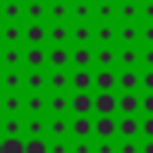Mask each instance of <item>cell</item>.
<instances>
[{
	"label": "cell",
	"instance_id": "29",
	"mask_svg": "<svg viewBox=\"0 0 153 153\" xmlns=\"http://www.w3.org/2000/svg\"><path fill=\"white\" fill-rule=\"evenodd\" d=\"M48 134L53 139H67L69 136V120H67V115H48Z\"/></svg>",
	"mask_w": 153,
	"mask_h": 153
},
{
	"label": "cell",
	"instance_id": "16",
	"mask_svg": "<svg viewBox=\"0 0 153 153\" xmlns=\"http://www.w3.org/2000/svg\"><path fill=\"white\" fill-rule=\"evenodd\" d=\"M22 53L24 45H0V69H19Z\"/></svg>",
	"mask_w": 153,
	"mask_h": 153
},
{
	"label": "cell",
	"instance_id": "44",
	"mask_svg": "<svg viewBox=\"0 0 153 153\" xmlns=\"http://www.w3.org/2000/svg\"><path fill=\"white\" fill-rule=\"evenodd\" d=\"M139 110L143 115H153V91H143V96H139Z\"/></svg>",
	"mask_w": 153,
	"mask_h": 153
},
{
	"label": "cell",
	"instance_id": "6",
	"mask_svg": "<svg viewBox=\"0 0 153 153\" xmlns=\"http://www.w3.org/2000/svg\"><path fill=\"white\" fill-rule=\"evenodd\" d=\"M22 67L24 69H45V45H24L22 53Z\"/></svg>",
	"mask_w": 153,
	"mask_h": 153
},
{
	"label": "cell",
	"instance_id": "19",
	"mask_svg": "<svg viewBox=\"0 0 153 153\" xmlns=\"http://www.w3.org/2000/svg\"><path fill=\"white\" fill-rule=\"evenodd\" d=\"M117 69H139V45H117Z\"/></svg>",
	"mask_w": 153,
	"mask_h": 153
},
{
	"label": "cell",
	"instance_id": "26",
	"mask_svg": "<svg viewBox=\"0 0 153 153\" xmlns=\"http://www.w3.org/2000/svg\"><path fill=\"white\" fill-rule=\"evenodd\" d=\"M45 98H48V91L45 93H26L22 112H26V115H45V110H48Z\"/></svg>",
	"mask_w": 153,
	"mask_h": 153
},
{
	"label": "cell",
	"instance_id": "43",
	"mask_svg": "<svg viewBox=\"0 0 153 153\" xmlns=\"http://www.w3.org/2000/svg\"><path fill=\"white\" fill-rule=\"evenodd\" d=\"M139 88L153 91V69H139Z\"/></svg>",
	"mask_w": 153,
	"mask_h": 153
},
{
	"label": "cell",
	"instance_id": "36",
	"mask_svg": "<svg viewBox=\"0 0 153 153\" xmlns=\"http://www.w3.org/2000/svg\"><path fill=\"white\" fill-rule=\"evenodd\" d=\"M117 134L122 139H134L139 134V117L136 115H122L117 120Z\"/></svg>",
	"mask_w": 153,
	"mask_h": 153
},
{
	"label": "cell",
	"instance_id": "38",
	"mask_svg": "<svg viewBox=\"0 0 153 153\" xmlns=\"http://www.w3.org/2000/svg\"><path fill=\"white\" fill-rule=\"evenodd\" d=\"M24 153H48L45 136H29L24 141Z\"/></svg>",
	"mask_w": 153,
	"mask_h": 153
},
{
	"label": "cell",
	"instance_id": "2",
	"mask_svg": "<svg viewBox=\"0 0 153 153\" xmlns=\"http://www.w3.org/2000/svg\"><path fill=\"white\" fill-rule=\"evenodd\" d=\"M69 45H93V22H69Z\"/></svg>",
	"mask_w": 153,
	"mask_h": 153
},
{
	"label": "cell",
	"instance_id": "34",
	"mask_svg": "<svg viewBox=\"0 0 153 153\" xmlns=\"http://www.w3.org/2000/svg\"><path fill=\"white\" fill-rule=\"evenodd\" d=\"M120 91H139V69H117V86Z\"/></svg>",
	"mask_w": 153,
	"mask_h": 153
},
{
	"label": "cell",
	"instance_id": "48",
	"mask_svg": "<svg viewBox=\"0 0 153 153\" xmlns=\"http://www.w3.org/2000/svg\"><path fill=\"white\" fill-rule=\"evenodd\" d=\"M117 153H139V143L134 139H124L120 146H117Z\"/></svg>",
	"mask_w": 153,
	"mask_h": 153
},
{
	"label": "cell",
	"instance_id": "39",
	"mask_svg": "<svg viewBox=\"0 0 153 153\" xmlns=\"http://www.w3.org/2000/svg\"><path fill=\"white\" fill-rule=\"evenodd\" d=\"M139 45H153V22H139Z\"/></svg>",
	"mask_w": 153,
	"mask_h": 153
},
{
	"label": "cell",
	"instance_id": "5",
	"mask_svg": "<svg viewBox=\"0 0 153 153\" xmlns=\"http://www.w3.org/2000/svg\"><path fill=\"white\" fill-rule=\"evenodd\" d=\"M45 45H69V22H45Z\"/></svg>",
	"mask_w": 153,
	"mask_h": 153
},
{
	"label": "cell",
	"instance_id": "45",
	"mask_svg": "<svg viewBox=\"0 0 153 153\" xmlns=\"http://www.w3.org/2000/svg\"><path fill=\"white\" fill-rule=\"evenodd\" d=\"M139 134L153 139V115H143V120H139Z\"/></svg>",
	"mask_w": 153,
	"mask_h": 153
},
{
	"label": "cell",
	"instance_id": "47",
	"mask_svg": "<svg viewBox=\"0 0 153 153\" xmlns=\"http://www.w3.org/2000/svg\"><path fill=\"white\" fill-rule=\"evenodd\" d=\"M93 153H117V146H115L110 139H103L100 143L93 146Z\"/></svg>",
	"mask_w": 153,
	"mask_h": 153
},
{
	"label": "cell",
	"instance_id": "23",
	"mask_svg": "<svg viewBox=\"0 0 153 153\" xmlns=\"http://www.w3.org/2000/svg\"><path fill=\"white\" fill-rule=\"evenodd\" d=\"M24 67L19 69H0V88L2 91H22Z\"/></svg>",
	"mask_w": 153,
	"mask_h": 153
},
{
	"label": "cell",
	"instance_id": "37",
	"mask_svg": "<svg viewBox=\"0 0 153 153\" xmlns=\"http://www.w3.org/2000/svg\"><path fill=\"white\" fill-rule=\"evenodd\" d=\"M0 153H24V139L22 136L0 139Z\"/></svg>",
	"mask_w": 153,
	"mask_h": 153
},
{
	"label": "cell",
	"instance_id": "10",
	"mask_svg": "<svg viewBox=\"0 0 153 153\" xmlns=\"http://www.w3.org/2000/svg\"><path fill=\"white\" fill-rule=\"evenodd\" d=\"M26 93H45L48 81H45V69H24V84Z\"/></svg>",
	"mask_w": 153,
	"mask_h": 153
},
{
	"label": "cell",
	"instance_id": "4",
	"mask_svg": "<svg viewBox=\"0 0 153 153\" xmlns=\"http://www.w3.org/2000/svg\"><path fill=\"white\" fill-rule=\"evenodd\" d=\"M96 69H117V45H93Z\"/></svg>",
	"mask_w": 153,
	"mask_h": 153
},
{
	"label": "cell",
	"instance_id": "18",
	"mask_svg": "<svg viewBox=\"0 0 153 153\" xmlns=\"http://www.w3.org/2000/svg\"><path fill=\"white\" fill-rule=\"evenodd\" d=\"M0 45H22V22H0Z\"/></svg>",
	"mask_w": 153,
	"mask_h": 153
},
{
	"label": "cell",
	"instance_id": "15",
	"mask_svg": "<svg viewBox=\"0 0 153 153\" xmlns=\"http://www.w3.org/2000/svg\"><path fill=\"white\" fill-rule=\"evenodd\" d=\"M48 0H22V22H45Z\"/></svg>",
	"mask_w": 153,
	"mask_h": 153
},
{
	"label": "cell",
	"instance_id": "3",
	"mask_svg": "<svg viewBox=\"0 0 153 153\" xmlns=\"http://www.w3.org/2000/svg\"><path fill=\"white\" fill-rule=\"evenodd\" d=\"M69 69H93V45H69Z\"/></svg>",
	"mask_w": 153,
	"mask_h": 153
},
{
	"label": "cell",
	"instance_id": "14",
	"mask_svg": "<svg viewBox=\"0 0 153 153\" xmlns=\"http://www.w3.org/2000/svg\"><path fill=\"white\" fill-rule=\"evenodd\" d=\"M69 112H74V115H91L93 112V93L91 91H74L69 96Z\"/></svg>",
	"mask_w": 153,
	"mask_h": 153
},
{
	"label": "cell",
	"instance_id": "21",
	"mask_svg": "<svg viewBox=\"0 0 153 153\" xmlns=\"http://www.w3.org/2000/svg\"><path fill=\"white\" fill-rule=\"evenodd\" d=\"M115 22H139V0H115Z\"/></svg>",
	"mask_w": 153,
	"mask_h": 153
},
{
	"label": "cell",
	"instance_id": "24",
	"mask_svg": "<svg viewBox=\"0 0 153 153\" xmlns=\"http://www.w3.org/2000/svg\"><path fill=\"white\" fill-rule=\"evenodd\" d=\"M69 88L72 91H91L93 88V69H69Z\"/></svg>",
	"mask_w": 153,
	"mask_h": 153
},
{
	"label": "cell",
	"instance_id": "49",
	"mask_svg": "<svg viewBox=\"0 0 153 153\" xmlns=\"http://www.w3.org/2000/svg\"><path fill=\"white\" fill-rule=\"evenodd\" d=\"M139 153H153V139H146V141L139 146Z\"/></svg>",
	"mask_w": 153,
	"mask_h": 153
},
{
	"label": "cell",
	"instance_id": "13",
	"mask_svg": "<svg viewBox=\"0 0 153 153\" xmlns=\"http://www.w3.org/2000/svg\"><path fill=\"white\" fill-rule=\"evenodd\" d=\"M24 96L22 91H2L0 93V112L2 115H22Z\"/></svg>",
	"mask_w": 153,
	"mask_h": 153
},
{
	"label": "cell",
	"instance_id": "22",
	"mask_svg": "<svg viewBox=\"0 0 153 153\" xmlns=\"http://www.w3.org/2000/svg\"><path fill=\"white\" fill-rule=\"evenodd\" d=\"M93 134L100 139H112L117 134V117L115 115H98L93 120Z\"/></svg>",
	"mask_w": 153,
	"mask_h": 153
},
{
	"label": "cell",
	"instance_id": "32",
	"mask_svg": "<svg viewBox=\"0 0 153 153\" xmlns=\"http://www.w3.org/2000/svg\"><path fill=\"white\" fill-rule=\"evenodd\" d=\"M117 110L122 115H136L139 112V93L136 91H122L117 96Z\"/></svg>",
	"mask_w": 153,
	"mask_h": 153
},
{
	"label": "cell",
	"instance_id": "7",
	"mask_svg": "<svg viewBox=\"0 0 153 153\" xmlns=\"http://www.w3.org/2000/svg\"><path fill=\"white\" fill-rule=\"evenodd\" d=\"M45 69H69V45H45Z\"/></svg>",
	"mask_w": 153,
	"mask_h": 153
},
{
	"label": "cell",
	"instance_id": "12",
	"mask_svg": "<svg viewBox=\"0 0 153 153\" xmlns=\"http://www.w3.org/2000/svg\"><path fill=\"white\" fill-rule=\"evenodd\" d=\"M45 81L50 93H67L69 91V69H45Z\"/></svg>",
	"mask_w": 153,
	"mask_h": 153
},
{
	"label": "cell",
	"instance_id": "42",
	"mask_svg": "<svg viewBox=\"0 0 153 153\" xmlns=\"http://www.w3.org/2000/svg\"><path fill=\"white\" fill-rule=\"evenodd\" d=\"M139 22H153V0H139Z\"/></svg>",
	"mask_w": 153,
	"mask_h": 153
},
{
	"label": "cell",
	"instance_id": "8",
	"mask_svg": "<svg viewBox=\"0 0 153 153\" xmlns=\"http://www.w3.org/2000/svg\"><path fill=\"white\" fill-rule=\"evenodd\" d=\"M115 45H139V22H115Z\"/></svg>",
	"mask_w": 153,
	"mask_h": 153
},
{
	"label": "cell",
	"instance_id": "9",
	"mask_svg": "<svg viewBox=\"0 0 153 153\" xmlns=\"http://www.w3.org/2000/svg\"><path fill=\"white\" fill-rule=\"evenodd\" d=\"M72 19V2L69 0H48L45 22H69Z\"/></svg>",
	"mask_w": 153,
	"mask_h": 153
},
{
	"label": "cell",
	"instance_id": "1",
	"mask_svg": "<svg viewBox=\"0 0 153 153\" xmlns=\"http://www.w3.org/2000/svg\"><path fill=\"white\" fill-rule=\"evenodd\" d=\"M45 22H22V45H45Z\"/></svg>",
	"mask_w": 153,
	"mask_h": 153
},
{
	"label": "cell",
	"instance_id": "25",
	"mask_svg": "<svg viewBox=\"0 0 153 153\" xmlns=\"http://www.w3.org/2000/svg\"><path fill=\"white\" fill-rule=\"evenodd\" d=\"M115 86H117V69H93V88L115 91Z\"/></svg>",
	"mask_w": 153,
	"mask_h": 153
},
{
	"label": "cell",
	"instance_id": "27",
	"mask_svg": "<svg viewBox=\"0 0 153 153\" xmlns=\"http://www.w3.org/2000/svg\"><path fill=\"white\" fill-rule=\"evenodd\" d=\"M45 115H67L69 112V93H50L45 98Z\"/></svg>",
	"mask_w": 153,
	"mask_h": 153
},
{
	"label": "cell",
	"instance_id": "17",
	"mask_svg": "<svg viewBox=\"0 0 153 153\" xmlns=\"http://www.w3.org/2000/svg\"><path fill=\"white\" fill-rule=\"evenodd\" d=\"M93 112H98V115H115L117 112V96H115V91H98L93 96Z\"/></svg>",
	"mask_w": 153,
	"mask_h": 153
},
{
	"label": "cell",
	"instance_id": "46",
	"mask_svg": "<svg viewBox=\"0 0 153 153\" xmlns=\"http://www.w3.org/2000/svg\"><path fill=\"white\" fill-rule=\"evenodd\" d=\"M69 153H93V143L88 139H76L72 143V151Z\"/></svg>",
	"mask_w": 153,
	"mask_h": 153
},
{
	"label": "cell",
	"instance_id": "35",
	"mask_svg": "<svg viewBox=\"0 0 153 153\" xmlns=\"http://www.w3.org/2000/svg\"><path fill=\"white\" fill-rule=\"evenodd\" d=\"M0 22H22V0H0Z\"/></svg>",
	"mask_w": 153,
	"mask_h": 153
},
{
	"label": "cell",
	"instance_id": "40",
	"mask_svg": "<svg viewBox=\"0 0 153 153\" xmlns=\"http://www.w3.org/2000/svg\"><path fill=\"white\" fill-rule=\"evenodd\" d=\"M139 69H153V45H139Z\"/></svg>",
	"mask_w": 153,
	"mask_h": 153
},
{
	"label": "cell",
	"instance_id": "11",
	"mask_svg": "<svg viewBox=\"0 0 153 153\" xmlns=\"http://www.w3.org/2000/svg\"><path fill=\"white\" fill-rule=\"evenodd\" d=\"M115 22H93V45H115Z\"/></svg>",
	"mask_w": 153,
	"mask_h": 153
},
{
	"label": "cell",
	"instance_id": "20",
	"mask_svg": "<svg viewBox=\"0 0 153 153\" xmlns=\"http://www.w3.org/2000/svg\"><path fill=\"white\" fill-rule=\"evenodd\" d=\"M69 134L74 139H88L93 134V117L91 115H74L69 120Z\"/></svg>",
	"mask_w": 153,
	"mask_h": 153
},
{
	"label": "cell",
	"instance_id": "30",
	"mask_svg": "<svg viewBox=\"0 0 153 153\" xmlns=\"http://www.w3.org/2000/svg\"><path fill=\"white\" fill-rule=\"evenodd\" d=\"M72 19L69 22H93V0H69Z\"/></svg>",
	"mask_w": 153,
	"mask_h": 153
},
{
	"label": "cell",
	"instance_id": "31",
	"mask_svg": "<svg viewBox=\"0 0 153 153\" xmlns=\"http://www.w3.org/2000/svg\"><path fill=\"white\" fill-rule=\"evenodd\" d=\"M0 131L5 136H22V131H24V117L22 115H2L0 117Z\"/></svg>",
	"mask_w": 153,
	"mask_h": 153
},
{
	"label": "cell",
	"instance_id": "28",
	"mask_svg": "<svg viewBox=\"0 0 153 153\" xmlns=\"http://www.w3.org/2000/svg\"><path fill=\"white\" fill-rule=\"evenodd\" d=\"M24 131L29 136H45L48 134V115H26Z\"/></svg>",
	"mask_w": 153,
	"mask_h": 153
},
{
	"label": "cell",
	"instance_id": "33",
	"mask_svg": "<svg viewBox=\"0 0 153 153\" xmlns=\"http://www.w3.org/2000/svg\"><path fill=\"white\" fill-rule=\"evenodd\" d=\"M93 22H115V0H93Z\"/></svg>",
	"mask_w": 153,
	"mask_h": 153
},
{
	"label": "cell",
	"instance_id": "41",
	"mask_svg": "<svg viewBox=\"0 0 153 153\" xmlns=\"http://www.w3.org/2000/svg\"><path fill=\"white\" fill-rule=\"evenodd\" d=\"M72 151V143L67 139H53L48 141V153H69Z\"/></svg>",
	"mask_w": 153,
	"mask_h": 153
}]
</instances>
